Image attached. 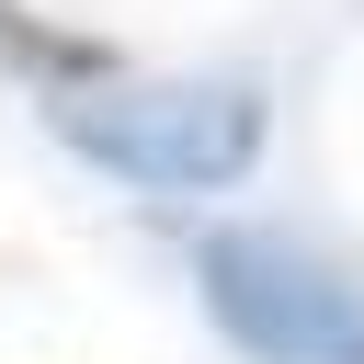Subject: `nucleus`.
<instances>
[{"mask_svg": "<svg viewBox=\"0 0 364 364\" xmlns=\"http://www.w3.org/2000/svg\"><path fill=\"white\" fill-rule=\"evenodd\" d=\"M46 136L125 193H239L273 148V102L262 80H228V68H182V80L114 68V80L46 91Z\"/></svg>", "mask_w": 364, "mask_h": 364, "instance_id": "obj_1", "label": "nucleus"}, {"mask_svg": "<svg viewBox=\"0 0 364 364\" xmlns=\"http://www.w3.org/2000/svg\"><path fill=\"white\" fill-rule=\"evenodd\" d=\"M193 296L250 364H364V250L273 216H228L193 239Z\"/></svg>", "mask_w": 364, "mask_h": 364, "instance_id": "obj_2", "label": "nucleus"}, {"mask_svg": "<svg viewBox=\"0 0 364 364\" xmlns=\"http://www.w3.org/2000/svg\"><path fill=\"white\" fill-rule=\"evenodd\" d=\"M125 57L102 46V34H80V23H57V11H34V0H0V80H23V91H80V80H114Z\"/></svg>", "mask_w": 364, "mask_h": 364, "instance_id": "obj_3", "label": "nucleus"}]
</instances>
